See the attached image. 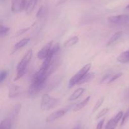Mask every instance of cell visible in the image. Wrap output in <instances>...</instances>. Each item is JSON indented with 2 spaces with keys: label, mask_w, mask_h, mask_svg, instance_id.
I'll return each instance as SVG.
<instances>
[{
  "label": "cell",
  "mask_w": 129,
  "mask_h": 129,
  "mask_svg": "<svg viewBox=\"0 0 129 129\" xmlns=\"http://www.w3.org/2000/svg\"><path fill=\"white\" fill-rule=\"evenodd\" d=\"M123 99L127 102H129V87L125 91L123 94Z\"/></svg>",
  "instance_id": "cell-27"
},
{
  "label": "cell",
  "mask_w": 129,
  "mask_h": 129,
  "mask_svg": "<svg viewBox=\"0 0 129 129\" xmlns=\"http://www.w3.org/2000/svg\"><path fill=\"white\" fill-rule=\"evenodd\" d=\"M73 106H74V104L69 105V106H68L66 107L63 108H61L60 110H58L57 111H54V112H53L52 113H51L47 117L45 121L47 123H52L53 121H55V120H58L60 118L62 117L65 114H66L68 111H69Z\"/></svg>",
  "instance_id": "cell-4"
},
{
  "label": "cell",
  "mask_w": 129,
  "mask_h": 129,
  "mask_svg": "<svg viewBox=\"0 0 129 129\" xmlns=\"http://www.w3.org/2000/svg\"><path fill=\"white\" fill-rule=\"evenodd\" d=\"M104 123H105V119H102L97 124V126H96V129H102L103 128V125H104Z\"/></svg>",
  "instance_id": "cell-28"
},
{
  "label": "cell",
  "mask_w": 129,
  "mask_h": 129,
  "mask_svg": "<svg viewBox=\"0 0 129 129\" xmlns=\"http://www.w3.org/2000/svg\"><path fill=\"white\" fill-rule=\"evenodd\" d=\"M32 56L33 51L31 49H30L29 51H28L27 53L24 55L22 59L20 60L16 67V77L14 78V80L16 81L20 79L26 73L28 66L32 58Z\"/></svg>",
  "instance_id": "cell-1"
},
{
  "label": "cell",
  "mask_w": 129,
  "mask_h": 129,
  "mask_svg": "<svg viewBox=\"0 0 129 129\" xmlns=\"http://www.w3.org/2000/svg\"><path fill=\"white\" fill-rule=\"evenodd\" d=\"M122 75V73H116V74H114V75H112V78H111V80H110V83H112L113 82L115 81L116 80L119 78Z\"/></svg>",
  "instance_id": "cell-25"
},
{
  "label": "cell",
  "mask_w": 129,
  "mask_h": 129,
  "mask_svg": "<svg viewBox=\"0 0 129 129\" xmlns=\"http://www.w3.org/2000/svg\"><path fill=\"white\" fill-rule=\"evenodd\" d=\"M126 8H127V9H129V5H127V7H126Z\"/></svg>",
  "instance_id": "cell-30"
},
{
  "label": "cell",
  "mask_w": 129,
  "mask_h": 129,
  "mask_svg": "<svg viewBox=\"0 0 129 129\" xmlns=\"http://www.w3.org/2000/svg\"><path fill=\"white\" fill-rule=\"evenodd\" d=\"M91 67V63H88L84 65L83 68H81L74 75H73L71 78H70L69 81V84H68V87L69 88H72L74 87L75 85L78 84V82L80 81V80L85 75L86 73H88L89 70H90Z\"/></svg>",
  "instance_id": "cell-3"
},
{
  "label": "cell",
  "mask_w": 129,
  "mask_h": 129,
  "mask_svg": "<svg viewBox=\"0 0 129 129\" xmlns=\"http://www.w3.org/2000/svg\"><path fill=\"white\" fill-rule=\"evenodd\" d=\"M123 32L122 31H118L116 33H115L108 40V42H107V46H110L112 44H113L114 43H115L116 42L118 41L119 39H120L123 36Z\"/></svg>",
  "instance_id": "cell-11"
},
{
  "label": "cell",
  "mask_w": 129,
  "mask_h": 129,
  "mask_svg": "<svg viewBox=\"0 0 129 129\" xmlns=\"http://www.w3.org/2000/svg\"><path fill=\"white\" fill-rule=\"evenodd\" d=\"M21 87L15 84H10L9 86L8 97L9 98H13L16 97L21 93Z\"/></svg>",
  "instance_id": "cell-9"
},
{
  "label": "cell",
  "mask_w": 129,
  "mask_h": 129,
  "mask_svg": "<svg viewBox=\"0 0 129 129\" xmlns=\"http://www.w3.org/2000/svg\"><path fill=\"white\" fill-rule=\"evenodd\" d=\"M73 129H80V126H79V125H77V126H76Z\"/></svg>",
  "instance_id": "cell-29"
},
{
  "label": "cell",
  "mask_w": 129,
  "mask_h": 129,
  "mask_svg": "<svg viewBox=\"0 0 129 129\" xmlns=\"http://www.w3.org/2000/svg\"><path fill=\"white\" fill-rule=\"evenodd\" d=\"M94 77H95V73H93V72H89V73L88 72L80 80V81L78 82L77 85H81L83 83H87V82L92 80L94 78Z\"/></svg>",
  "instance_id": "cell-15"
},
{
  "label": "cell",
  "mask_w": 129,
  "mask_h": 129,
  "mask_svg": "<svg viewBox=\"0 0 129 129\" xmlns=\"http://www.w3.org/2000/svg\"><path fill=\"white\" fill-rule=\"evenodd\" d=\"M30 39H29V38H25V39H21V40H20V41L16 42V44H15V46H13V48L11 53H15V52L18 51L19 49L23 48L24 46H26V44L30 42Z\"/></svg>",
  "instance_id": "cell-10"
},
{
  "label": "cell",
  "mask_w": 129,
  "mask_h": 129,
  "mask_svg": "<svg viewBox=\"0 0 129 129\" xmlns=\"http://www.w3.org/2000/svg\"><path fill=\"white\" fill-rule=\"evenodd\" d=\"M89 99H90V96H88L86 99H84V100L81 101V102H79L78 104H76L74 106V107L73 108V111H79V110H82L83 108L85 107L87 105V104L88 103V102L89 101Z\"/></svg>",
  "instance_id": "cell-16"
},
{
  "label": "cell",
  "mask_w": 129,
  "mask_h": 129,
  "mask_svg": "<svg viewBox=\"0 0 129 129\" xmlns=\"http://www.w3.org/2000/svg\"><path fill=\"white\" fill-rule=\"evenodd\" d=\"M9 31H10V28L3 26V25L1 24V28H0V36H1V37L5 36V35H6V34H8Z\"/></svg>",
  "instance_id": "cell-21"
},
{
  "label": "cell",
  "mask_w": 129,
  "mask_h": 129,
  "mask_svg": "<svg viewBox=\"0 0 129 129\" xmlns=\"http://www.w3.org/2000/svg\"><path fill=\"white\" fill-rule=\"evenodd\" d=\"M84 88H78V89H76V91H74V92L72 93V94L69 96V97L68 98V100L69 101H74V100H76L77 99L79 98L83 93H84Z\"/></svg>",
  "instance_id": "cell-12"
},
{
  "label": "cell",
  "mask_w": 129,
  "mask_h": 129,
  "mask_svg": "<svg viewBox=\"0 0 129 129\" xmlns=\"http://www.w3.org/2000/svg\"><path fill=\"white\" fill-rule=\"evenodd\" d=\"M29 29H30V27L28 28H26V29H20V30H18V31L16 32V35H15V37H18L20 36V35H22V34H23L24 33H25L26 32H27L28 30H29Z\"/></svg>",
  "instance_id": "cell-26"
},
{
  "label": "cell",
  "mask_w": 129,
  "mask_h": 129,
  "mask_svg": "<svg viewBox=\"0 0 129 129\" xmlns=\"http://www.w3.org/2000/svg\"><path fill=\"white\" fill-rule=\"evenodd\" d=\"M38 0H29V1H28L26 9H25L26 14L30 15V14H31V13L34 11V9H35Z\"/></svg>",
  "instance_id": "cell-13"
},
{
  "label": "cell",
  "mask_w": 129,
  "mask_h": 129,
  "mask_svg": "<svg viewBox=\"0 0 129 129\" xmlns=\"http://www.w3.org/2000/svg\"><path fill=\"white\" fill-rule=\"evenodd\" d=\"M79 41V37L76 35L75 36H73L72 37L68 39L66 41L64 42V46L66 48H69V47H71L75 45Z\"/></svg>",
  "instance_id": "cell-17"
},
{
  "label": "cell",
  "mask_w": 129,
  "mask_h": 129,
  "mask_svg": "<svg viewBox=\"0 0 129 129\" xmlns=\"http://www.w3.org/2000/svg\"><path fill=\"white\" fill-rule=\"evenodd\" d=\"M129 118V109L126 111V113H125V115H123V117H122V121H121V126L124 125L125 123L128 120V119Z\"/></svg>",
  "instance_id": "cell-24"
},
{
  "label": "cell",
  "mask_w": 129,
  "mask_h": 129,
  "mask_svg": "<svg viewBox=\"0 0 129 129\" xmlns=\"http://www.w3.org/2000/svg\"><path fill=\"white\" fill-rule=\"evenodd\" d=\"M117 61L122 63H129V51L120 53L117 57Z\"/></svg>",
  "instance_id": "cell-14"
},
{
  "label": "cell",
  "mask_w": 129,
  "mask_h": 129,
  "mask_svg": "<svg viewBox=\"0 0 129 129\" xmlns=\"http://www.w3.org/2000/svg\"><path fill=\"white\" fill-rule=\"evenodd\" d=\"M27 0H11V11L14 13H18L26 9Z\"/></svg>",
  "instance_id": "cell-6"
},
{
  "label": "cell",
  "mask_w": 129,
  "mask_h": 129,
  "mask_svg": "<svg viewBox=\"0 0 129 129\" xmlns=\"http://www.w3.org/2000/svg\"><path fill=\"white\" fill-rule=\"evenodd\" d=\"M104 99H105V97H102L100 99H99L97 101V102H96V104H94V107H93L92 112L93 113L95 112L96 110H98V109L101 107V106L103 104V102H104Z\"/></svg>",
  "instance_id": "cell-20"
},
{
  "label": "cell",
  "mask_w": 129,
  "mask_h": 129,
  "mask_svg": "<svg viewBox=\"0 0 129 129\" xmlns=\"http://www.w3.org/2000/svg\"><path fill=\"white\" fill-rule=\"evenodd\" d=\"M59 99L45 94L42 97L40 108L42 111H49L55 108L59 102Z\"/></svg>",
  "instance_id": "cell-2"
},
{
  "label": "cell",
  "mask_w": 129,
  "mask_h": 129,
  "mask_svg": "<svg viewBox=\"0 0 129 129\" xmlns=\"http://www.w3.org/2000/svg\"><path fill=\"white\" fill-rule=\"evenodd\" d=\"M12 120L10 118L4 119L0 123V129H11Z\"/></svg>",
  "instance_id": "cell-18"
},
{
  "label": "cell",
  "mask_w": 129,
  "mask_h": 129,
  "mask_svg": "<svg viewBox=\"0 0 129 129\" xmlns=\"http://www.w3.org/2000/svg\"><path fill=\"white\" fill-rule=\"evenodd\" d=\"M8 72L6 70H2L0 73V83H2L7 77Z\"/></svg>",
  "instance_id": "cell-23"
},
{
  "label": "cell",
  "mask_w": 129,
  "mask_h": 129,
  "mask_svg": "<svg viewBox=\"0 0 129 129\" xmlns=\"http://www.w3.org/2000/svg\"><path fill=\"white\" fill-rule=\"evenodd\" d=\"M123 116V111H120L116 115H115L112 119L108 121L105 126V129H115L117 124L120 120H122Z\"/></svg>",
  "instance_id": "cell-7"
},
{
  "label": "cell",
  "mask_w": 129,
  "mask_h": 129,
  "mask_svg": "<svg viewBox=\"0 0 129 129\" xmlns=\"http://www.w3.org/2000/svg\"><path fill=\"white\" fill-rule=\"evenodd\" d=\"M47 13V8L45 6H42L39 9L37 13L36 17L38 19H42L45 16V15Z\"/></svg>",
  "instance_id": "cell-19"
},
{
  "label": "cell",
  "mask_w": 129,
  "mask_h": 129,
  "mask_svg": "<svg viewBox=\"0 0 129 129\" xmlns=\"http://www.w3.org/2000/svg\"><path fill=\"white\" fill-rule=\"evenodd\" d=\"M109 23L115 25H129V15L111 16L108 18Z\"/></svg>",
  "instance_id": "cell-5"
},
{
  "label": "cell",
  "mask_w": 129,
  "mask_h": 129,
  "mask_svg": "<svg viewBox=\"0 0 129 129\" xmlns=\"http://www.w3.org/2000/svg\"><path fill=\"white\" fill-rule=\"evenodd\" d=\"M109 111V108H103V110H101L99 113H98V115L96 116V119L98 120V119L101 118L102 117H103V116H105V115H107V113Z\"/></svg>",
  "instance_id": "cell-22"
},
{
  "label": "cell",
  "mask_w": 129,
  "mask_h": 129,
  "mask_svg": "<svg viewBox=\"0 0 129 129\" xmlns=\"http://www.w3.org/2000/svg\"><path fill=\"white\" fill-rule=\"evenodd\" d=\"M52 47V41H50L45 44L38 53L37 58L39 59H45L50 53Z\"/></svg>",
  "instance_id": "cell-8"
}]
</instances>
